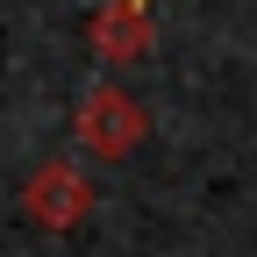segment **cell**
Instances as JSON below:
<instances>
[{
  "mask_svg": "<svg viewBox=\"0 0 257 257\" xmlns=\"http://www.w3.org/2000/svg\"><path fill=\"white\" fill-rule=\"evenodd\" d=\"M121 8H136V15H150V0H121Z\"/></svg>",
  "mask_w": 257,
  "mask_h": 257,
  "instance_id": "cell-4",
  "label": "cell"
},
{
  "mask_svg": "<svg viewBox=\"0 0 257 257\" xmlns=\"http://www.w3.org/2000/svg\"><path fill=\"white\" fill-rule=\"evenodd\" d=\"M79 143H86V150H100V157L136 150V143H143V107L128 100L121 86H93V93H86V107H79Z\"/></svg>",
  "mask_w": 257,
  "mask_h": 257,
  "instance_id": "cell-1",
  "label": "cell"
},
{
  "mask_svg": "<svg viewBox=\"0 0 257 257\" xmlns=\"http://www.w3.org/2000/svg\"><path fill=\"white\" fill-rule=\"evenodd\" d=\"M100 57L107 64H121V57H143V43H150V15H136V8H114V15H100Z\"/></svg>",
  "mask_w": 257,
  "mask_h": 257,
  "instance_id": "cell-3",
  "label": "cell"
},
{
  "mask_svg": "<svg viewBox=\"0 0 257 257\" xmlns=\"http://www.w3.org/2000/svg\"><path fill=\"white\" fill-rule=\"evenodd\" d=\"M22 207L43 221V229H79V214L93 207V186L72 172V165H43L36 179H29V193H22Z\"/></svg>",
  "mask_w": 257,
  "mask_h": 257,
  "instance_id": "cell-2",
  "label": "cell"
}]
</instances>
